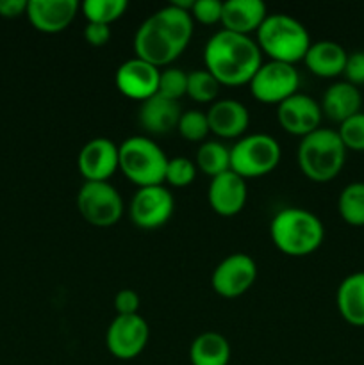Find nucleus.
<instances>
[{
    "mask_svg": "<svg viewBox=\"0 0 364 365\" xmlns=\"http://www.w3.org/2000/svg\"><path fill=\"white\" fill-rule=\"evenodd\" d=\"M191 36V13L170 4L139 25L134 36L136 57L157 68L166 66L184 52Z\"/></svg>",
    "mask_w": 364,
    "mask_h": 365,
    "instance_id": "1",
    "label": "nucleus"
},
{
    "mask_svg": "<svg viewBox=\"0 0 364 365\" xmlns=\"http://www.w3.org/2000/svg\"><path fill=\"white\" fill-rule=\"evenodd\" d=\"M203 64L220 84L236 88L250 84L263 64V52L250 36L223 29L207 39L203 46Z\"/></svg>",
    "mask_w": 364,
    "mask_h": 365,
    "instance_id": "2",
    "label": "nucleus"
},
{
    "mask_svg": "<svg viewBox=\"0 0 364 365\" xmlns=\"http://www.w3.org/2000/svg\"><path fill=\"white\" fill-rule=\"evenodd\" d=\"M273 245L291 257H305L316 252L325 239V228L314 212L298 207L278 210L270 223Z\"/></svg>",
    "mask_w": 364,
    "mask_h": 365,
    "instance_id": "3",
    "label": "nucleus"
},
{
    "mask_svg": "<svg viewBox=\"0 0 364 365\" xmlns=\"http://www.w3.org/2000/svg\"><path fill=\"white\" fill-rule=\"evenodd\" d=\"M257 45L270 61L293 64L303 61L310 46L307 29L296 18L284 13L268 14L257 31Z\"/></svg>",
    "mask_w": 364,
    "mask_h": 365,
    "instance_id": "4",
    "label": "nucleus"
},
{
    "mask_svg": "<svg viewBox=\"0 0 364 365\" xmlns=\"http://www.w3.org/2000/svg\"><path fill=\"white\" fill-rule=\"evenodd\" d=\"M302 173L314 182H328L341 173L346 163V148L338 130L318 128L305 135L296 150Z\"/></svg>",
    "mask_w": 364,
    "mask_h": 365,
    "instance_id": "5",
    "label": "nucleus"
},
{
    "mask_svg": "<svg viewBox=\"0 0 364 365\" xmlns=\"http://www.w3.org/2000/svg\"><path fill=\"white\" fill-rule=\"evenodd\" d=\"M168 157L157 143L145 135H132L120 145V170L138 187L163 185Z\"/></svg>",
    "mask_w": 364,
    "mask_h": 365,
    "instance_id": "6",
    "label": "nucleus"
},
{
    "mask_svg": "<svg viewBox=\"0 0 364 365\" xmlns=\"http://www.w3.org/2000/svg\"><path fill=\"white\" fill-rule=\"evenodd\" d=\"M282 157L280 145L268 134H250L231 148V171L241 178H259L271 173Z\"/></svg>",
    "mask_w": 364,
    "mask_h": 365,
    "instance_id": "7",
    "label": "nucleus"
},
{
    "mask_svg": "<svg viewBox=\"0 0 364 365\" xmlns=\"http://www.w3.org/2000/svg\"><path fill=\"white\" fill-rule=\"evenodd\" d=\"M77 209L89 225L113 227L123 216V198L109 182H84L77 192Z\"/></svg>",
    "mask_w": 364,
    "mask_h": 365,
    "instance_id": "8",
    "label": "nucleus"
},
{
    "mask_svg": "<svg viewBox=\"0 0 364 365\" xmlns=\"http://www.w3.org/2000/svg\"><path fill=\"white\" fill-rule=\"evenodd\" d=\"M300 75L293 64L268 61L261 64L257 73L250 81V91L261 103H282L298 93Z\"/></svg>",
    "mask_w": 364,
    "mask_h": 365,
    "instance_id": "9",
    "label": "nucleus"
},
{
    "mask_svg": "<svg viewBox=\"0 0 364 365\" xmlns=\"http://www.w3.org/2000/svg\"><path fill=\"white\" fill-rule=\"evenodd\" d=\"M175 209L173 195L164 185L138 187L131 200L128 214L132 223L143 230H156L171 217Z\"/></svg>",
    "mask_w": 364,
    "mask_h": 365,
    "instance_id": "10",
    "label": "nucleus"
},
{
    "mask_svg": "<svg viewBox=\"0 0 364 365\" xmlns=\"http://www.w3.org/2000/svg\"><path fill=\"white\" fill-rule=\"evenodd\" d=\"M150 330L139 314L116 316L106 334V346L118 360H132L143 353L148 344Z\"/></svg>",
    "mask_w": 364,
    "mask_h": 365,
    "instance_id": "11",
    "label": "nucleus"
},
{
    "mask_svg": "<svg viewBox=\"0 0 364 365\" xmlns=\"http://www.w3.org/2000/svg\"><path fill=\"white\" fill-rule=\"evenodd\" d=\"M257 278V266L246 253H232L225 257L211 277L214 292L221 298H238L245 294Z\"/></svg>",
    "mask_w": 364,
    "mask_h": 365,
    "instance_id": "12",
    "label": "nucleus"
},
{
    "mask_svg": "<svg viewBox=\"0 0 364 365\" xmlns=\"http://www.w3.org/2000/svg\"><path fill=\"white\" fill-rule=\"evenodd\" d=\"M77 168L86 182H107L120 170V146L113 139H91L79 152Z\"/></svg>",
    "mask_w": 364,
    "mask_h": 365,
    "instance_id": "13",
    "label": "nucleus"
},
{
    "mask_svg": "<svg viewBox=\"0 0 364 365\" xmlns=\"http://www.w3.org/2000/svg\"><path fill=\"white\" fill-rule=\"evenodd\" d=\"M323 118L321 106L309 95L295 93L277 106V120L288 134L305 138L318 130Z\"/></svg>",
    "mask_w": 364,
    "mask_h": 365,
    "instance_id": "14",
    "label": "nucleus"
},
{
    "mask_svg": "<svg viewBox=\"0 0 364 365\" xmlns=\"http://www.w3.org/2000/svg\"><path fill=\"white\" fill-rule=\"evenodd\" d=\"M159 75L161 70L139 57L125 61L116 70V88L121 95L132 100H148L150 96L157 95L159 89Z\"/></svg>",
    "mask_w": 364,
    "mask_h": 365,
    "instance_id": "15",
    "label": "nucleus"
},
{
    "mask_svg": "<svg viewBox=\"0 0 364 365\" xmlns=\"http://www.w3.org/2000/svg\"><path fill=\"white\" fill-rule=\"evenodd\" d=\"M79 9L81 4L77 0H29L25 14L39 32L56 34L74 21Z\"/></svg>",
    "mask_w": 364,
    "mask_h": 365,
    "instance_id": "16",
    "label": "nucleus"
},
{
    "mask_svg": "<svg viewBox=\"0 0 364 365\" xmlns=\"http://www.w3.org/2000/svg\"><path fill=\"white\" fill-rule=\"evenodd\" d=\"M248 196L245 178L236 175L234 171H225L218 177L211 178L207 200L216 214L223 217H232L243 210Z\"/></svg>",
    "mask_w": 364,
    "mask_h": 365,
    "instance_id": "17",
    "label": "nucleus"
},
{
    "mask_svg": "<svg viewBox=\"0 0 364 365\" xmlns=\"http://www.w3.org/2000/svg\"><path fill=\"white\" fill-rule=\"evenodd\" d=\"M207 121L213 134L223 139H236L246 132L250 125L248 109L232 98L214 100L207 110Z\"/></svg>",
    "mask_w": 364,
    "mask_h": 365,
    "instance_id": "18",
    "label": "nucleus"
},
{
    "mask_svg": "<svg viewBox=\"0 0 364 365\" xmlns=\"http://www.w3.org/2000/svg\"><path fill=\"white\" fill-rule=\"evenodd\" d=\"M266 16V6L261 0H227L221 11V24L225 31L250 36L259 31Z\"/></svg>",
    "mask_w": 364,
    "mask_h": 365,
    "instance_id": "19",
    "label": "nucleus"
},
{
    "mask_svg": "<svg viewBox=\"0 0 364 365\" xmlns=\"http://www.w3.org/2000/svg\"><path fill=\"white\" fill-rule=\"evenodd\" d=\"M181 116L182 110L178 102L168 100L161 95H153L145 102H141L138 113L141 127L153 135L168 134L173 128H177Z\"/></svg>",
    "mask_w": 364,
    "mask_h": 365,
    "instance_id": "20",
    "label": "nucleus"
},
{
    "mask_svg": "<svg viewBox=\"0 0 364 365\" xmlns=\"http://www.w3.org/2000/svg\"><path fill=\"white\" fill-rule=\"evenodd\" d=\"M346 59H348V53L339 43L323 39V41L310 43L309 50L303 57V63L316 77L334 78L338 75H343Z\"/></svg>",
    "mask_w": 364,
    "mask_h": 365,
    "instance_id": "21",
    "label": "nucleus"
},
{
    "mask_svg": "<svg viewBox=\"0 0 364 365\" xmlns=\"http://www.w3.org/2000/svg\"><path fill=\"white\" fill-rule=\"evenodd\" d=\"M320 106L328 120L335 121V123H343L345 120L352 118L353 114L360 113L363 95H360L359 88H355L350 82H335V84L328 86L327 91L323 93Z\"/></svg>",
    "mask_w": 364,
    "mask_h": 365,
    "instance_id": "22",
    "label": "nucleus"
},
{
    "mask_svg": "<svg viewBox=\"0 0 364 365\" xmlns=\"http://www.w3.org/2000/svg\"><path fill=\"white\" fill-rule=\"evenodd\" d=\"M335 303L346 323L352 327H364V271L348 274L339 284Z\"/></svg>",
    "mask_w": 364,
    "mask_h": 365,
    "instance_id": "23",
    "label": "nucleus"
},
{
    "mask_svg": "<svg viewBox=\"0 0 364 365\" xmlns=\"http://www.w3.org/2000/svg\"><path fill=\"white\" fill-rule=\"evenodd\" d=\"M191 365H228L231 362V344L218 331L200 334L189 346Z\"/></svg>",
    "mask_w": 364,
    "mask_h": 365,
    "instance_id": "24",
    "label": "nucleus"
},
{
    "mask_svg": "<svg viewBox=\"0 0 364 365\" xmlns=\"http://www.w3.org/2000/svg\"><path fill=\"white\" fill-rule=\"evenodd\" d=\"M196 168L207 177L214 178L231 170V148L220 141H206L196 152Z\"/></svg>",
    "mask_w": 364,
    "mask_h": 365,
    "instance_id": "25",
    "label": "nucleus"
},
{
    "mask_svg": "<svg viewBox=\"0 0 364 365\" xmlns=\"http://www.w3.org/2000/svg\"><path fill=\"white\" fill-rule=\"evenodd\" d=\"M338 210L343 221L352 227H364V182H352L341 191Z\"/></svg>",
    "mask_w": 364,
    "mask_h": 365,
    "instance_id": "26",
    "label": "nucleus"
},
{
    "mask_svg": "<svg viewBox=\"0 0 364 365\" xmlns=\"http://www.w3.org/2000/svg\"><path fill=\"white\" fill-rule=\"evenodd\" d=\"M82 13L91 24L111 25L121 18L127 11V0H86L82 4Z\"/></svg>",
    "mask_w": 364,
    "mask_h": 365,
    "instance_id": "27",
    "label": "nucleus"
},
{
    "mask_svg": "<svg viewBox=\"0 0 364 365\" xmlns=\"http://www.w3.org/2000/svg\"><path fill=\"white\" fill-rule=\"evenodd\" d=\"M220 82L203 68V70H195L188 73V91L186 95L191 96L195 102L207 103L216 100L218 91H220Z\"/></svg>",
    "mask_w": 364,
    "mask_h": 365,
    "instance_id": "28",
    "label": "nucleus"
},
{
    "mask_svg": "<svg viewBox=\"0 0 364 365\" xmlns=\"http://www.w3.org/2000/svg\"><path fill=\"white\" fill-rule=\"evenodd\" d=\"M178 134L184 139L193 143L203 141L207 138V134L211 132L209 121H207V114L202 113V110H186L182 113L181 120H178L177 125Z\"/></svg>",
    "mask_w": 364,
    "mask_h": 365,
    "instance_id": "29",
    "label": "nucleus"
},
{
    "mask_svg": "<svg viewBox=\"0 0 364 365\" xmlns=\"http://www.w3.org/2000/svg\"><path fill=\"white\" fill-rule=\"evenodd\" d=\"M186 91H188V73H184V70H181V68H166V70L161 71L157 95L178 102V98H182Z\"/></svg>",
    "mask_w": 364,
    "mask_h": 365,
    "instance_id": "30",
    "label": "nucleus"
},
{
    "mask_svg": "<svg viewBox=\"0 0 364 365\" xmlns=\"http://www.w3.org/2000/svg\"><path fill=\"white\" fill-rule=\"evenodd\" d=\"M196 177V164L188 157H173L168 159L166 175L164 182H168L173 187H188Z\"/></svg>",
    "mask_w": 364,
    "mask_h": 365,
    "instance_id": "31",
    "label": "nucleus"
},
{
    "mask_svg": "<svg viewBox=\"0 0 364 365\" xmlns=\"http://www.w3.org/2000/svg\"><path fill=\"white\" fill-rule=\"evenodd\" d=\"M338 134L346 150L364 152V113L353 114L352 118L339 123Z\"/></svg>",
    "mask_w": 364,
    "mask_h": 365,
    "instance_id": "32",
    "label": "nucleus"
},
{
    "mask_svg": "<svg viewBox=\"0 0 364 365\" xmlns=\"http://www.w3.org/2000/svg\"><path fill=\"white\" fill-rule=\"evenodd\" d=\"M221 11H223V2L220 0H196L193 4L191 18L203 25H214L221 21Z\"/></svg>",
    "mask_w": 364,
    "mask_h": 365,
    "instance_id": "33",
    "label": "nucleus"
},
{
    "mask_svg": "<svg viewBox=\"0 0 364 365\" xmlns=\"http://www.w3.org/2000/svg\"><path fill=\"white\" fill-rule=\"evenodd\" d=\"M343 75L346 77V82L353 84L355 88L364 84V52L348 53Z\"/></svg>",
    "mask_w": 364,
    "mask_h": 365,
    "instance_id": "34",
    "label": "nucleus"
},
{
    "mask_svg": "<svg viewBox=\"0 0 364 365\" xmlns=\"http://www.w3.org/2000/svg\"><path fill=\"white\" fill-rule=\"evenodd\" d=\"M139 294L132 289H121L116 296H114V310L118 316H132L138 314L139 310Z\"/></svg>",
    "mask_w": 364,
    "mask_h": 365,
    "instance_id": "35",
    "label": "nucleus"
},
{
    "mask_svg": "<svg viewBox=\"0 0 364 365\" xmlns=\"http://www.w3.org/2000/svg\"><path fill=\"white\" fill-rule=\"evenodd\" d=\"M84 38L86 41L91 46H103L111 39V27L103 24H91L88 21L84 29Z\"/></svg>",
    "mask_w": 364,
    "mask_h": 365,
    "instance_id": "36",
    "label": "nucleus"
},
{
    "mask_svg": "<svg viewBox=\"0 0 364 365\" xmlns=\"http://www.w3.org/2000/svg\"><path fill=\"white\" fill-rule=\"evenodd\" d=\"M29 0H0V16L16 18L27 11Z\"/></svg>",
    "mask_w": 364,
    "mask_h": 365,
    "instance_id": "37",
    "label": "nucleus"
}]
</instances>
